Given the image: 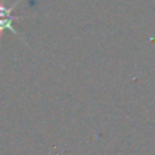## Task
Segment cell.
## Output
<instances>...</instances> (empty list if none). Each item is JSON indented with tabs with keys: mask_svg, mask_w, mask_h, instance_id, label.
I'll return each instance as SVG.
<instances>
[{
	"mask_svg": "<svg viewBox=\"0 0 155 155\" xmlns=\"http://www.w3.org/2000/svg\"><path fill=\"white\" fill-rule=\"evenodd\" d=\"M19 2H21V0H18V2H15L14 4L10 5V4H5L4 0H0V38H2L3 33H4L5 30H10V31L12 33V34H15L18 38L23 40V38L21 37V34H18L15 27L12 26L14 21H21V19H23V18H27V16H23V15L16 16L12 14Z\"/></svg>",
	"mask_w": 155,
	"mask_h": 155,
	"instance_id": "obj_1",
	"label": "cell"
}]
</instances>
